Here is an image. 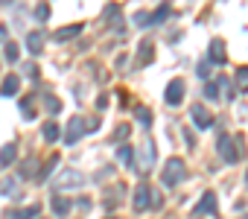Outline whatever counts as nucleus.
<instances>
[{
	"label": "nucleus",
	"mask_w": 248,
	"mask_h": 219,
	"mask_svg": "<svg viewBox=\"0 0 248 219\" xmlns=\"http://www.w3.org/2000/svg\"><path fill=\"white\" fill-rule=\"evenodd\" d=\"M242 149H245L242 135H222L219 138V158L225 164H236L242 158Z\"/></svg>",
	"instance_id": "obj_1"
},
{
	"label": "nucleus",
	"mask_w": 248,
	"mask_h": 219,
	"mask_svg": "<svg viewBox=\"0 0 248 219\" xmlns=\"http://www.w3.org/2000/svg\"><path fill=\"white\" fill-rule=\"evenodd\" d=\"M184 175H187V167H184V161H181V158H170V161L164 164L161 181H164L167 187H178V184L184 181Z\"/></svg>",
	"instance_id": "obj_2"
},
{
	"label": "nucleus",
	"mask_w": 248,
	"mask_h": 219,
	"mask_svg": "<svg viewBox=\"0 0 248 219\" xmlns=\"http://www.w3.org/2000/svg\"><path fill=\"white\" fill-rule=\"evenodd\" d=\"M85 132H88V129H85V117H70V123H67V129H64V143H67V146L79 143Z\"/></svg>",
	"instance_id": "obj_3"
},
{
	"label": "nucleus",
	"mask_w": 248,
	"mask_h": 219,
	"mask_svg": "<svg viewBox=\"0 0 248 219\" xmlns=\"http://www.w3.org/2000/svg\"><path fill=\"white\" fill-rule=\"evenodd\" d=\"M207 62H210V64H216V67L228 64V53H225V41H222V38H213V41H210V50H207Z\"/></svg>",
	"instance_id": "obj_4"
},
{
	"label": "nucleus",
	"mask_w": 248,
	"mask_h": 219,
	"mask_svg": "<svg viewBox=\"0 0 248 219\" xmlns=\"http://www.w3.org/2000/svg\"><path fill=\"white\" fill-rule=\"evenodd\" d=\"M152 167H155V141H152V138H146V141H143V155H140L138 170H140V175H146Z\"/></svg>",
	"instance_id": "obj_5"
},
{
	"label": "nucleus",
	"mask_w": 248,
	"mask_h": 219,
	"mask_svg": "<svg viewBox=\"0 0 248 219\" xmlns=\"http://www.w3.org/2000/svg\"><path fill=\"white\" fill-rule=\"evenodd\" d=\"M190 117H193V123H196L199 129H210V126H213V114L207 111L204 105H193V108H190Z\"/></svg>",
	"instance_id": "obj_6"
},
{
	"label": "nucleus",
	"mask_w": 248,
	"mask_h": 219,
	"mask_svg": "<svg viewBox=\"0 0 248 219\" xmlns=\"http://www.w3.org/2000/svg\"><path fill=\"white\" fill-rule=\"evenodd\" d=\"M56 184H59V187H82V184H85V175H82L79 170H62Z\"/></svg>",
	"instance_id": "obj_7"
},
{
	"label": "nucleus",
	"mask_w": 248,
	"mask_h": 219,
	"mask_svg": "<svg viewBox=\"0 0 248 219\" xmlns=\"http://www.w3.org/2000/svg\"><path fill=\"white\" fill-rule=\"evenodd\" d=\"M164 99H167L170 105H178V102L184 99V82H181V79H172V82L167 85V91H164Z\"/></svg>",
	"instance_id": "obj_8"
},
{
	"label": "nucleus",
	"mask_w": 248,
	"mask_h": 219,
	"mask_svg": "<svg viewBox=\"0 0 248 219\" xmlns=\"http://www.w3.org/2000/svg\"><path fill=\"white\" fill-rule=\"evenodd\" d=\"M152 59H155V44H152L149 38H143V41H140V47H138V67L152 64Z\"/></svg>",
	"instance_id": "obj_9"
},
{
	"label": "nucleus",
	"mask_w": 248,
	"mask_h": 219,
	"mask_svg": "<svg viewBox=\"0 0 248 219\" xmlns=\"http://www.w3.org/2000/svg\"><path fill=\"white\" fill-rule=\"evenodd\" d=\"M149 196H152V187L149 184H138V190H135V210H149Z\"/></svg>",
	"instance_id": "obj_10"
},
{
	"label": "nucleus",
	"mask_w": 248,
	"mask_h": 219,
	"mask_svg": "<svg viewBox=\"0 0 248 219\" xmlns=\"http://www.w3.org/2000/svg\"><path fill=\"white\" fill-rule=\"evenodd\" d=\"M202 213L216 216V193H213V190H207V193L202 196V202L196 204V216H202Z\"/></svg>",
	"instance_id": "obj_11"
},
{
	"label": "nucleus",
	"mask_w": 248,
	"mask_h": 219,
	"mask_svg": "<svg viewBox=\"0 0 248 219\" xmlns=\"http://www.w3.org/2000/svg\"><path fill=\"white\" fill-rule=\"evenodd\" d=\"M105 21L117 30V35H123V21H120V6L117 3H108L105 6Z\"/></svg>",
	"instance_id": "obj_12"
},
{
	"label": "nucleus",
	"mask_w": 248,
	"mask_h": 219,
	"mask_svg": "<svg viewBox=\"0 0 248 219\" xmlns=\"http://www.w3.org/2000/svg\"><path fill=\"white\" fill-rule=\"evenodd\" d=\"M18 88H21V76H18V73H9V76L3 79V85H0V94H3V96H15Z\"/></svg>",
	"instance_id": "obj_13"
},
{
	"label": "nucleus",
	"mask_w": 248,
	"mask_h": 219,
	"mask_svg": "<svg viewBox=\"0 0 248 219\" xmlns=\"http://www.w3.org/2000/svg\"><path fill=\"white\" fill-rule=\"evenodd\" d=\"M38 170H41V164H38V158H27V161L21 164V178H18V181H27V178H35V175H38Z\"/></svg>",
	"instance_id": "obj_14"
},
{
	"label": "nucleus",
	"mask_w": 248,
	"mask_h": 219,
	"mask_svg": "<svg viewBox=\"0 0 248 219\" xmlns=\"http://www.w3.org/2000/svg\"><path fill=\"white\" fill-rule=\"evenodd\" d=\"M50 207H53V213H56V216H67V213H70V207H73V202L56 193V196H53V202H50Z\"/></svg>",
	"instance_id": "obj_15"
},
{
	"label": "nucleus",
	"mask_w": 248,
	"mask_h": 219,
	"mask_svg": "<svg viewBox=\"0 0 248 219\" xmlns=\"http://www.w3.org/2000/svg\"><path fill=\"white\" fill-rule=\"evenodd\" d=\"M27 50L32 56H41V50H44V32H30L27 35Z\"/></svg>",
	"instance_id": "obj_16"
},
{
	"label": "nucleus",
	"mask_w": 248,
	"mask_h": 219,
	"mask_svg": "<svg viewBox=\"0 0 248 219\" xmlns=\"http://www.w3.org/2000/svg\"><path fill=\"white\" fill-rule=\"evenodd\" d=\"M82 30H85L82 24H73V27H62V30H56V32H53V38H56V41H67V38H76Z\"/></svg>",
	"instance_id": "obj_17"
},
{
	"label": "nucleus",
	"mask_w": 248,
	"mask_h": 219,
	"mask_svg": "<svg viewBox=\"0 0 248 219\" xmlns=\"http://www.w3.org/2000/svg\"><path fill=\"white\" fill-rule=\"evenodd\" d=\"M15 155H18V146L15 143H6L0 149V167H12L15 164Z\"/></svg>",
	"instance_id": "obj_18"
},
{
	"label": "nucleus",
	"mask_w": 248,
	"mask_h": 219,
	"mask_svg": "<svg viewBox=\"0 0 248 219\" xmlns=\"http://www.w3.org/2000/svg\"><path fill=\"white\" fill-rule=\"evenodd\" d=\"M41 213V204H32V207H24V210H12L9 219H35Z\"/></svg>",
	"instance_id": "obj_19"
},
{
	"label": "nucleus",
	"mask_w": 248,
	"mask_h": 219,
	"mask_svg": "<svg viewBox=\"0 0 248 219\" xmlns=\"http://www.w3.org/2000/svg\"><path fill=\"white\" fill-rule=\"evenodd\" d=\"M117 158H120V164H123V167H135V161H132V158H135V149H132V146H126V143L117 149Z\"/></svg>",
	"instance_id": "obj_20"
},
{
	"label": "nucleus",
	"mask_w": 248,
	"mask_h": 219,
	"mask_svg": "<svg viewBox=\"0 0 248 219\" xmlns=\"http://www.w3.org/2000/svg\"><path fill=\"white\" fill-rule=\"evenodd\" d=\"M56 167H59V155H50V158H47V164L38 170V181H47V178H50V172H53Z\"/></svg>",
	"instance_id": "obj_21"
},
{
	"label": "nucleus",
	"mask_w": 248,
	"mask_h": 219,
	"mask_svg": "<svg viewBox=\"0 0 248 219\" xmlns=\"http://www.w3.org/2000/svg\"><path fill=\"white\" fill-rule=\"evenodd\" d=\"M41 135H44V141H47V143H56V141H59V126H56V123L50 120V123H44Z\"/></svg>",
	"instance_id": "obj_22"
},
{
	"label": "nucleus",
	"mask_w": 248,
	"mask_h": 219,
	"mask_svg": "<svg viewBox=\"0 0 248 219\" xmlns=\"http://www.w3.org/2000/svg\"><path fill=\"white\" fill-rule=\"evenodd\" d=\"M0 193H3V196H15L18 193V178H3V181H0Z\"/></svg>",
	"instance_id": "obj_23"
},
{
	"label": "nucleus",
	"mask_w": 248,
	"mask_h": 219,
	"mask_svg": "<svg viewBox=\"0 0 248 219\" xmlns=\"http://www.w3.org/2000/svg\"><path fill=\"white\" fill-rule=\"evenodd\" d=\"M170 15H172V9H170V6H161V9H155V12L149 15V21H152V24H161V21H167Z\"/></svg>",
	"instance_id": "obj_24"
},
{
	"label": "nucleus",
	"mask_w": 248,
	"mask_h": 219,
	"mask_svg": "<svg viewBox=\"0 0 248 219\" xmlns=\"http://www.w3.org/2000/svg\"><path fill=\"white\" fill-rule=\"evenodd\" d=\"M236 88L248 91V67H236Z\"/></svg>",
	"instance_id": "obj_25"
},
{
	"label": "nucleus",
	"mask_w": 248,
	"mask_h": 219,
	"mask_svg": "<svg viewBox=\"0 0 248 219\" xmlns=\"http://www.w3.org/2000/svg\"><path fill=\"white\" fill-rule=\"evenodd\" d=\"M44 105L50 108V114H59V111H62V102H59L53 94H44Z\"/></svg>",
	"instance_id": "obj_26"
},
{
	"label": "nucleus",
	"mask_w": 248,
	"mask_h": 219,
	"mask_svg": "<svg viewBox=\"0 0 248 219\" xmlns=\"http://www.w3.org/2000/svg\"><path fill=\"white\" fill-rule=\"evenodd\" d=\"M21 111H24V120H35V108H32V99L30 96L21 102Z\"/></svg>",
	"instance_id": "obj_27"
},
{
	"label": "nucleus",
	"mask_w": 248,
	"mask_h": 219,
	"mask_svg": "<svg viewBox=\"0 0 248 219\" xmlns=\"http://www.w3.org/2000/svg\"><path fill=\"white\" fill-rule=\"evenodd\" d=\"M138 120H140L143 129H149L152 126V111H149V108H138Z\"/></svg>",
	"instance_id": "obj_28"
},
{
	"label": "nucleus",
	"mask_w": 248,
	"mask_h": 219,
	"mask_svg": "<svg viewBox=\"0 0 248 219\" xmlns=\"http://www.w3.org/2000/svg\"><path fill=\"white\" fill-rule=\"evenodd\" d=\"M129 132H132V129H129L126 123H120V126H117V135H114V141H117V143H126V138H129Z\"/></svg>",
	"instance_id": "obj_29"
},
{
	"label": "nucleus",
	"mask_w": 248,
	"mask_h": 219,
	"mask_svg": "<svg viewBox=\"0 0 248 219\" xmlns=\"http://www.w3.org/2000/svg\"><path fill=\"white\" fill-rule=\"evenodd\" d=\"M3 56H6L9 62H15V59H18V44H15V41H6V47H3Z\"/></svg>",
	"instance_id": "obj_30"
},
{
	"label": "nucleus",
	"mask_w": 248,
	"mask_h": 219,
	"mask_svg": "<svg viewBox=\"0 0 248 219\" xmlns=\"http://www.w3.org/2000/svg\"><path fill=\"white\" fill-rule=\"evenodd\" d=\"M204 96H207V99H216V96H219V82H207V85H204Z\"/></svg>",
	"instance_id": "obj_31"
},
{
	"label": "nucleus",
	"mask_w": 248,
	"mask_h": 219,
	"mask_svg": "<svg viewBox=\"0 0 248 219\" xmlns=\"http://www.w3.org/2000/svg\"><path fill=\"white\" fill-rule=\"evenodd\" d=\"M35 18H38V21H47V18H50V6H47V3H38V6H35Z\"/></svg>",
	"instance_id": "obj_32"
},
{
	"label": "nucleus",
	"mask_w": 248,
	"mask_h": 219,
	"mask_svg": "<svg viewBox=\"0 0 248 219\" xmlns=\"http://www.w3.org/2000/svg\"><path fill=\"white\" fill-rule=\"evenodd\" d=\"M149 207L161 210V207H164V196H161V193H152V196H149Z\"/></svg>",
	"instance_id": "obj_33"
},
{
	"label": "nucleus",
	"mask_w": 248,
	"mask_h": 219,
	"mask_svg": "<svg viewBox=\"0 0 248 219\" xmlns=\"http://www.w3.org/2000/svg\"><path fill=\"white\" fill-rule=\"evenodd\" d=\"M135 24H138V27H149V24H152V21H149V12H138V15H135Z\"/></svg>",
	"instance_id": "obj_34"
},
{
	"label": "nucleus",
	"mask_w": 248,
	"mask_h": 219,
	"mask_svg": "<svg viewBox=\"0 0 248 219\" xmlns=\"http://www.w3.org/2000/svg\"><path fill=\"white\" fill-rule=\"evenodd\" d=\"M24 70H27V76H30V79H38V67H35L32 62H27V64H24Z\"/></svg>",
	"instance_id": "obj_35"
},
{
	"label": "nucleus",
	"mask_w": 248,
	"mask_h": 219,
	"mask_svg": "<svg viewBox=\"0 0 248 219\" xmlns=\"http://www.w3.org/2000/svg\"><path fill=\"white\" fill-rule=\"evenodd\" d=\"M210 67H213L210 62H204V64H199V76H202V79H207V76H210Z\"/></svg>",
	"instance_id": "obj_36"
},
{
	"label": "nucleus",
	"mask_w": 248,
	"mask_h": 219,
	"mask_svg": "<svg viewBox=\"0 0 248 219\" xmlns=\"http://www.w3.org/2000/svg\"><path fill=\"white\" fill-rule=\"evenodd\" d=\"M76 204H79V207H82V210H91V199H79V202H76Z\"/></svg>",
	"instance_id": "obj_37"
},
{
	"label": "nucleus",
	"mask_w": 248,
	"mask_h": 219,
	"mask_svg": "<svg viewBox=\"0 0 248 219\" xmlns=\"http://www.w3.org/2000/svg\"><path fill=\"white\" fill-rule=\"evenodd\" d=\"M12 3V0H0V6H9Z\"/></svg>",
	"instance_id": "obj_38"
},
{
	"label": "nucleus",
	"mask_w": 248,
	"mask_h": 219,
	"mask_svg": "<svg viewBox=\"0 0 248 219\" xmlns=\"http://www.w3.org/2000/svg\"><path fill=\"white\" fill-rule=\"evenodd\" d=\"M245 184H248V172H245Z\"/></svg>",
	"instance_id": "obj_39"
},
{
	"label": "nucleus",
	"mask_w": 248,
	"mask_h": 219,
	"mask_svg": "<svg viewBox=\"0 0 248 219\" xmlns=\"http://www.w3.org/2000/svg\"><path fill=\"white\" fill-rule=\"evenodd\" d=\"M105 219H117V216H105Z\"/></svg>",
	"instance_id": "obj_40"
}]
</instances>
